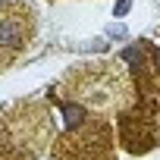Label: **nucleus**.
I'll use <instances>...</instances> for the list:
<instances>
[{
	"mask_svg": "<svg viewBox=\"0 0 160 160\" xmlns=\"http://www.w3.org/2000/svg\"><path fill=\"white\" fill-rule=\"evenodd\" d=\"M63 116H66V126L69 129H75L78 122H82V110L72 107V104H63Z\"/></svg>",
	"mask_w": 160,
	"mask_h": 160,
	"instance_id": "2",
	"label": "nucleus"
},
{
	"mask_svg": "<svg viewBox=\"0 0 160 160\" xmlns=\"http://www.w3.org/2000/svg\"><path fill=\"white\" fill-rule=\"evenodd\" d=\"M22 44V25L13 16H0V50H19Z\"/></svg>",
	"mask_w": 160,
	"mask_h": 160,
	"instance_id": "1",
	"label": "nucleus"
},
{
	"mask_svg": "<svg viewBox=\"0 0 160 160\" xmlns=\"http://www.w3.org/2000/svg\"><path fill=\"white\" fill-rule=\"evenodd\" d=\"M154 60H157V69H160V50H157V53H154Z\"/></svg>",
	"mask_w": 160,
	"mask_h": 160,
	"instance_id": "4",
	"label": "nucleus"
},
{
	"mask_svg": "<svg viewBox=\"0 0 160 160\" xmlns=\"http://www.w3.org/2000/svg\"><path fill=\"white\" fill-rule=\"evenodd\" d=\"M129 7H132V0H116L113 13H116V16H126V13H129Z\"/></svg>",
	"mask_w": 160,
	"mask_h": 160,
	"instance_id": "3",
	"label": "nucleus"
}]
</instances>
